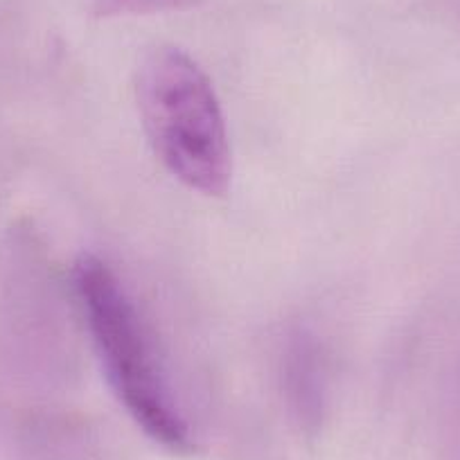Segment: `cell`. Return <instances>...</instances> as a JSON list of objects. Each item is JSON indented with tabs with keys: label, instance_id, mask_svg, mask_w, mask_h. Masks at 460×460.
<instances>
[{
	"label": "cell",
	"instance_id": "277c9868",
	"mask_svg": "<svg viewBox=\"0 0 460 460\" xmlns=\"http://www.w3.org/2000/svg\"><path fill=\"white\" fill-rule=\"evenodd\" d=\"M201 0H91V12L100 19L111 16H143L197 7Z\"/></svg>",
	"mask_w": 460,
	"mask_h": 460
},
{
	"label": "cell",
	"instance_id": "6da1fadb",
	"mask_svg": "<svg viewBox=\"0 0 460 460\" xmlns=\"http://www.w3.org/2000/svg\"><path fill=\"white\" fill-rule=\"evenodd\" d=\"M140 120L165 170L185 188L224 197L233 179L228 129L212 82L179 48L149 52L136 79Z\"/></svg>",
	"mask_w": 460,
	"mask_h": 460
},
{
	"label": "cell",
	"instance_id": "3957f363",
	"mask_svg": "<svg viewBox=\"0 0 460 460\" xmlns=\"http://www.w3.org/2000/svg\"><path fill=\"white\" fill-rule=\"evenodd\" d=\"M280 382L291 411L303 422H316L325 397V361L316 339L296 330L287 339L280 359Z\"/></svg>",
	"mask_w": 460,
	"mask_h": 460
},
{
	"label": "cell",
	"instance_id": "7a4b0ae2",
	"mask_svg": "<svg viewBox=\"0 0 460 460\" xmlns=\"http://www.w3.org/2000/svg\"><path fill=\"white\" fill-rule=\"evenodd\" d=\"M73 285L106 379L127 413L167 449H192L147 325L120 278L97 255L84 253L73 267Z\"/></svg>",
	"mask_w": 460,
	"mask_h": 460
}]
</instances>
